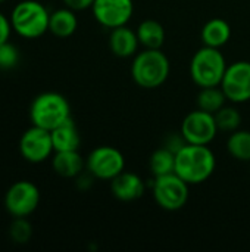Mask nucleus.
<instances>
[{
  "instance_id": "cd10ccee",
  "label": "nucleus",
  "mask_w": 250,
  "mask_h": 252,
  "mask_svg": "<svg viewBox=\"0 0 250 252\" xmlns=\"http://www.w3.org/2000/svg\"><path fill=\"white\" fill-rule=\"evenodd\" d=\"M3 1H6V0H0V3H3Z\"/></svg>"
},
{
  "instance_id": "f03ea898",
  "label": "nucleus",
  "mask_w": 250,
  "mask_h": 252,
  "mask_svg": "<svg viewBox=\"0 0 250 252\" xmlns=\"http://www.w3.org/2000/svg\"><path fill=\"white\" fill-rule=\"evenodd\" d=\"M171 63L161 49H144L134 55L131 77L141 89H158L169 77Z\"/></svg>"
},
{
  "instance_id": "bb28decb",
  "label": "nucleus",
  "mask_w": 250,
  "mask_h": 252,
  "mask_svg": "<svg viewBox=\"0 0 250 252\" xmlns=\"http://www.w3.org/2000/svg\"><path fill=\"white\" fill-rule=\"evenodd\" d=\"M65 6L72 9V10H85V9H91L94 0H63Z\"/></svg>"
},
{
  "instance_id": "1a4fd4ad",
  "label": "nucleus",
  "mask_w": 250,
  "mask_h": 252,
  "mask_svg": "<svg viewBox=\"0 0 250 252\" xmlns=\"http://www.w3.org/2000/svg\"><path fill=\"white\" fill-rule=\"evenodd\" d=\"M187 143L192 145H209L218 134L215 115L202 109L192 111L181 123L180 131Z\"/></svg>"
},
{
  "instance_id": "6e6552de",
  "label": "nucleus",
  "mask_w": 250,
  "mask_h": 252,
  "mask_svg": "<svg viewBox=\"0 0 250 252\" xmlns=\"http://www.w3.org/2000/svg\"><path fill=\"white\" fill-rule=\"evenodd\" d=\"M40 204L38 188L28 180L15 182L4 195V208L12 217H28Z\"/></svg>"
},
{
  "instance_id": "9d476101",
  "label": "nucleus",
  "mask_w": 250,
  "mask_h": 252,
  "mask_svg": "<svg viewBox=\"0 0 250 252\" xmlns=\"http://www.w3.org/2000/svg\"><path fill=\"white\" fill-rule=\"evenodd\" d=\"M19 152L22 158L31 164L46 161L55 152L52 133L32 124L19 139Z\"/></svg>"
},
{
  "instance_id": "393cba45",
  "label": "nucleus",
  "mask_w": 250,
  "mask_h": 252,
  "mask_svg": "<svg viewBox=\"0 0 250 252\" xmlns=\"http://www.w3.org/2000/svg\"><path fill=\"white\" fill-rule=\"evenodd\" d=\"M19 62V50L15 44L6 41L0 44V68L10 69L15 68Z\"/></svg>"
},
{
  "instance_id": "a878e982",
  "label": "nucleus",
  "mask_w": 250,
  "mask_h": 252,
  "mask_svg": "<svg viewBox=\"0 0 250 252\" xmlns=\"http://www.w3.org/2000/svg\"><path fill=\"white\" fill-rule=\"evenodd\" d=\"M12 25H10V21L7 16H4L1 12H0V44L9 41V37H10V32H12Z\"/></svg>"
},
{
  "instance_id": "f3484780",
  "label": "nucleus",
  "mask_w": 250,
  "mask_h": 252,
  "mask_svg": "<svg viewBox=\"0 0 250 252\" xmlns=\"http://www.w3.org/2000/svg\"><path fill=\"white\" fill-rule=\"evenodd\" d=\"M200 37H202V41L205 46L220 49L228 43V40L231 37V27L225 19L214 18L203 25Z\"/></svg>"
},
{
  "instance_id": "0eeeda50",
  "label": "nucleus",
  "mask_w": 250,
  "mask_h": 252,
  "mask_svg": "<svg viewBox=\"0 0 250 252\" xmlns=\"http://www.w3.org/2000/svg\"><path fill=\"white\" fill-rule=\"evenodd\" d=\"M85 168L94 179L112 180L125 170V158L113 146H99L88 154Z\"/></svg>"
},
{
  "instance_id": "6ab92c4d",
  "label": "nucleus",
  "mask_w": 250,
  "mask_h": 252,
  "mask_svg": "<svg viewBox=\"0 0 250 252\" xmlns=\"http://www.w3.org/2000/svg\"><path fill=\"white\" fill-rule=\"evenodd\" d=\"M136 32L144 49H161L165 43V28L155 19L143 21Z\"/></svg>"
},
{
  "instance_id": "4be33fe9",
  "label": "nucleus",
  "mask_w": 250,
  "mask_h": 252,
  "mask_svg": "<svg viewBox=\"0 0 250 252\" xmlns=\"http://www.w3.org/2000/svg\"><path fill=\"white\" fill-rule=\"evenodd\" d=\"M227 151L237 161L250 162V131L236 130L230 133L227 140Z\"/></svg>"
},
{
  "instance_id": "f8f14e48",
  "label": "nucleus",
  "mask_w": 250,
  "mask_h": 252,
  "mask_svg": "<svg viewBox=\"0 0 250 252\" xmlns=\"http://www.w3.org/2000/svg\"><path fill=\"white\" fill-rule=\"evenodd\" d=\"M94 19L105 28L127 25L134 12L133 0H94L91 6Z\"/></svg>"
},
{
  "instance_id": "dca6fc26",
  "label": "nucleus",
  "mask_w": 250,
  "mask_h": 252,
  "mask_svg": "<svg viewBox=\"0 0 250 252\" xmlns=\"http://www.w3.org/2000/svg\"><path fill=\"white\" fill-rule=\"evenodd\" d=\"M50 133H52L55 152H59V151H78V148L81 145V137H80V131H78V128H77L72 118L66 120L63 124L53 128Z\"/></svg>"
},
{
  "instance_id": "9b49d317",
  "label": "nucleus",
  "mask_w": 250,
  "mask_h": 252,
  "mask_svg": "<svg viewBox=\"0 0 250 252\" xmlns=\"http://www.w3.org/2000/svg\"><path fill=\"white\" fill-rule=\"evenodd\" d=\"M227 100L233 103H245L250 100V62L237 61L230 63L221 81Z\"/></svg>"
},
{
  "instance_id": "aec40b11",
  "label": "nucleus",
  "mask_w": 250,
  "mask_h": 252,
  "mask_svg": "<svg viewBox=\"0 0 250 252\" xmlns=\"http://www.w3.org/2000/svg\"><path fill=\"white\" fill-rule=\"evenodd\" d=\"M149 168L155 177L175 173V152L167 146L156 149L149 159Z\"/></svg>"
},
{
  "instance_id": "39448f33",
  "label": "nucleus",
  "mask_w": 250,
  "mask_h": 252,
  "mask_svg": "<svg viewBox=\"0 0 250 252\" xmlns=\"http://www.w3.org/2000/svg\"><path fill=\"white\" fill-rule=\"evenodd\" d=\"M227 66L225 58L220 49L203 46L192 58L190 77L200 89L221 86Z\"/></svg>"
},
{
  "instance_id": "b1692460",
  "label": "nucleus",
  "mask_w": 250,
  "mask_h": 252,
  "mask_svg": "<svg viewBox=\"0 0 250 252\" xmlns=\"http://www.w3.org/2000/svg\"><path fill=\"white\" fill-rule=\"evenodd\" d=\"M9 235L15 244H27L32 236V226L27 217H13Z\"/></svg>"
},
{
  "instance_id": "2eb2a0df",
  "label": "nucleus",
  "mask_w": 250,
  "mask_h": 252,
  "mask_svg": "<svg viewBox=\"0 0 250 252\" xmlns=\"http://www.w3.org/2000/svg\"><path fill=\"white\" fill-rule=\"evenodd\" d=\"M52 167L57 176L65 179H74L83 173L85 161L83 159L78 151H59L55 152L52 158Z\"/></svg>"
},
{
  "instance_id": "7ed1b4c3",
  "label": "nucleus",
  "mask_w": 250,
  "mask_h": 252,
  "mask_svg": "<svg viewBox=\"0 0 250 252\" xmlns=\"http://www.w3.org/2000/svg\"><path fill=\"white\" fill-rule=\"evenodd\" d=\"M12 30L24 38H38L49 31L50 13L37 0H22L10 12Z\"/></svg>"
},
{
  "instance_id": "f257e3e1",
  "label": "nucleus",
  "mask_w": 250,
  "mask_h": 252,
  "mask_svg": "<svg viewBox=\"0 0 250 252\" xmlns=\"http://www.w3.org/2000/svg\"><path fill=\"white\" fill-rule=\"evenodd\" d=\"M215 167L217 158L209 145L186 143L175 154V174L190 186L206 182L214 174Z\"/></svg>"
},
{
  "instance_id": "5701e85b",
  "label": "nucleus",
  "mask_w": 250,
  "mask_h": 252,
  "mask_svg": "<svg viewBox=\"0 0 250 252\" xmlns=\"http://www.w3.org/2000/svg\"><path fill=\"white\" fill-rule=\"evenodd\" d=\"M214 115H215V121H217L218 131L233 133V131L239 130V127L242 126V115L233 106H222Z\"/></svg>"
},
{
  "instance_id": "412c9836",
  "label": "nucleus",
  "mask_w": 250,
  "mask_h": 252,
  "mask_svg": "<svg viewBox=\"0 0 250 252\" xmlns=\"http://www.w3.org/2000/svg\"><path fill=\"white\" fill-rule=\"evenodd\" d=\"M227 96L221 86L214 87H202L197 94V108L211 114L218 112L222 106H225Z\"/></svg>"
},
{
  "instance_id": "ddd939ff",
  "label": "nucleus",
  "mask_w": 250,
  "mask_h": 252,
  "mask_svg": "<svg viewBox=\"0 0 250 252\" xmlns=\"http://www.w3.org/2000/svg\"><path fill=\"white\" fill-rule=\"evenodd\" d=\"M146 186L144 182L136 174L130 171H122L115 179L111 180V192L112 195L122 202H133L140 199L144 195Z\"/></svg>"
},
{
  "instance_id": "4468645a",
  "label": "nucleus",
  "mask_w": 250,
  "mask_h": 252,
  "mask_svg": "<svg viewBox=\"0 0 250 252\" xmlns=\"http://www.w3.org/2000/svg\"><path fill=\"white\" fill-rule=\"evenodd\" d=\"M140 46L137 32L128 28L127 25H121L112 28L109 35V47L111 52L118 58H130L134 56Z\"/></svg>"
},
{
  "instance_id": "20e7f679",
  "label": "nucleus",
  "mask_w": 250,
  "mask_h": 252,
  "mask_svg": "<svg viewBox=\"0 0 250 252\" xmlns=\"http://www.w3.org/2000/svg\"><path fill=\"white\" fill-rule=\"evenodd\" d=\"M29 118L34 126L52 131L71 118L69 102L60 93L44 92L32 100L29 106Z\"/></svg>"
},
{
  "instance_id": "a211bd4d",
  "label": "nucleus",
  "mask_w": 250,
  "mask_h": 252,
  "mask_svg": "<svg viewBox=\"0 0 250 252\" xmlns=\"http://www.w3.org/2000/svg\"><path fill=\"white\" fill-rule=\"evenodd\" d=\"M78 28V19L75 16V10L69 7H62L50 13L49 31L60 38L71 37Z\"/></svg>"
},
{
  "instance_id": "423d86ee",
  "label": "nucleus",
  "mask_w": 250,
  "mask_h": 252,
  "mask_svg": "<svg viewBox=\"0 0 250 252\" xmlns=\"http://www.w3.org/2000/svg\"><path fill=\"white\" fill-rule=\"evenodd\" d=\"M189 186L175 173L155 177L152 189L153 199L165 211H178L189 201Z\"/></svg>"
}]
</instances>
